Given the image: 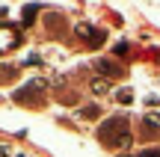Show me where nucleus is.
Wrapping results in <instances>:
<instances>
[{
	"label": "nucleus",
	"mask_w": 160,
	"mask_h": 157,
	"mask_svg": "<svg viewBox=\"0 0 160 157\" xmlns=\"http://www.w3.org/2000/svg\"><path fill=\"white\" fill-rule=\"evenodd\" d=\"M142 134L145 136H157L160 134V113H148L142 119Z\"/></svg>",
	"instance_id": "nucleus-3"
},
{
	"label": "nucleus",
	"mask_w": 160,
	"mask_h": 157,
	"mask_svg": "<svg viewBox=\"0 0 160 157\" xmlns=\"http://www.w3.org/2000/svg\"><path fill=\"white\" fill-rule=\"evenodd\" d=\"M18 148L15 145H9V142H0V157H15Z\"/></svg>",
	"instance_id": "nucleus-8"
},
{
	"label": "nucleus",
	"mask_w": 160,
	"mask_h": 157,
	"mask_svg": "<svg viewBox=\"0 0 160 157\" xmlns=\"http://www.w3.org/2000/svg\"><path fill=\"white\" fill-rule=\"evenodd\" d=\"M95 68H98V71H104L107 77H119V74H122V68L113 62V59H98V62H95Z\"/></svg>",
	"instance_id": "nucleus-4"
},
{
	"label": "nucleus",
	"mask_w": 160,
	"mask_h": 157,
	"mask_svg": "<svg viewBox=\"0 0 160 157\" xmlns=\"http://www.w3.org/2000/svg\"><path fill=\"white\" fill-rule=\"evenodd\" d=\"M116 101H119V104H131V101H133V92H131V89H119V92H116Z\"/></svg>",
	"instance_id": "nucleus-6"
},
{
	"label": "nucleus",
	"mask_w": 160,
	"mask_h": 157,
	"mask_svg": "<svg viewBox=\"0 0 160 157\" xmlns=\"http://www.w3.org/2000/svg\"><path fill=\"white\" fill-rule=\"evenodd\" d=\"M74 33H77V36H83L89 45H101V42L107 39V33H104V30H98V27H92V24H77Z\"/></svg>",
	"instance_id": "nucleus-2"
},
{
	"label": "nucleus",
	"mask_w": 160,
	"mask_h": 157,
	"mask_svg": "<svg viewBox=\"0 0 160 157\" xmlns=\"http://www.w3.org/2000/svg\"><path fill=\"white\" fill-rule=\"evenodd\" d=\"M128 125H131V122H128V116H110L107 122H101V125H98V130H95L98 142L107 145V148H128V145H131Z\"/></svg>",
	"instance_id": "nucleus-1"
},
{
	"label": "nucleus",
	"mask_w": 160,
	"mask_h": 157,
	"mask_svg": "<svg viewBox=\"0 0 160 157\" xmlns=\"http://www.w3.org/2000/svg\"><path fill=\"white\" fill-rule=\"evenodd\" d=\"M139 157H160V148H148V151H142Z\"/></svg>",
	"instance_id": "nucleus-9"
},
{
	"label": "nucleus",
	"mask_w": 160,
	"mask_h": 157,
	"mask_svg": "<svg viewBox=\"0 0 160 157\" xmlns=\"http://www.w3.org/2000/svg\"><path fill=\"white\" fill-rule=\"evenodd\" d=\"M12 45H15V36L0 30V51H3V47H12Z\"/></svg>",
	"instance_id": "nucleus-7"
},
{
	"label": "nucleus",
	"mask_w": 160,
	"mask_h": 157,
	"mask_svg": "<svg viewBox=\"0 0 160 157\" xmlns=\"http://www.w3.org/2000/svg\"><path fill=\"white\" fill-rule=\"evenodd\" d=\"M15 157H30V154L27 151H15Z\"/></svg>",
	"instance_id": "nucleus-10"
},
{
	"label": "nucleus",
	"mask_w": 160,
	"mask_h": 157,
	"mask_svg": "<svg viewBox=\"0 0 160 157\" xmlns=\"http://www.w3.org/2000/svg\"><path fill=\"white\" fill-rule=\"evenodd\" d=\"M89 89H92V95H107V92H110L107 80H92V83H89Z\"/></svg>",
	"instance_id": "nucleus-5"
}]
</instances>
